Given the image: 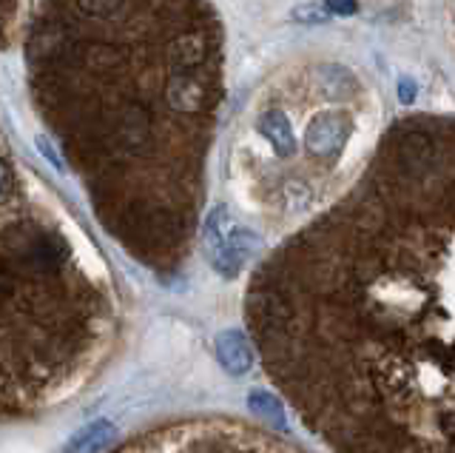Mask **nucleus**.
Wrapping results in <instances>:
<instances>
[{"mask_svg": "<svg viewBox=\"0 0 455 453\" xmlns=\"http://www.w3.org/2000/svg\"><path fill=\"white\" fill-rule=\"evenodd\" d=\"M205 248L213 271L234 279L259 248V237L236 225L225 206H217L205 220Z\"/></svg>", "mask_w": 455, "mask_h": 453, "instance_id": "nucleus-1", "label": "nucleus"}, {"mask_svg": "<svg viewBox=\"0 0 455 453\" xmlns=\"http://www.w3.org/2000/svg\"><path fill=\"white\" fill-rule=\"evenodd\" d=\"M350 137V117L345 111H324L307 123L305 149L319 160H336Z\"/></svg>", "mask_w": 455, "mask_h": 453, "instance_id": "nucleus-2", "label": "nucleus"}, {"mask_svg": "<svg viewBox=\"0 0 455 453\" xmlns=\"http://www.w3.org/2000/svg\"><path fill=\"white\" fill-rule=\"evenodd\" d=\"M217 360L228 374L242 376V374L251 371L253 353L245 343V336H242L239 331H225L217 336Z\"/></svg>", "mask_w": 455, "mask_h": 453, "instance_id": "nucleus-3", "label": "nucleus"}, {"mask_svg": "<svg viewBox=\"0 0 455 453\" xmlns=\"http://www.w3.org/2000/svg\"><path fill=\"white\" fill-rule=\"evenodd\" d=\"M114 439H117V425L111 419H97L68 439L66 453H103Z\"/></svg>", "mask_w": 455, "mask_h": 453, "instance_id": "nucleus-4", "label": "nucleus"}, {"mask_svg": "<svg viewBox=\"0 0 455 453\" xmlns=\"http://www.w3.org/2000/svg\"><path fill=\"white\" fill-rule=\"evenodd\" d=\"M256 129H259L262 137H267V143L274 146L279 158H293L296 154V137L291 129V120L282 111H265L259 123H256Z\"/></svg>", "mask_w": 455, "mask_h": 453, "instance_id": "nucleus-5", "label": "nucleus"}, {"mask_svg": "<svg viewBox=\"0 0 455 453\" xmlns=\"http://www.w3.org/2000/svg\"><path fill=\"white\" fill-rule=\"evenodd\" d=\"M251 410L259 419L270 422V425H284V410H282V402L276 400L274 393H267V391H251Z\"/></svg>", "mask_w": 455, "mask_h": 453, "instance_id": "nucleus-6", "label": "nucleus"}, {"mask_svg": "<svg viewBox=\"0 0 455 453\" xmlns=\"http://www.w3.org/2000/svg\"><path fill=\"white\" fill-rule=\"evenodd\" d=\"M128 0H77L80 15L92 20H111L114 15H120Z\"/></svg>", "mask_w": 455, "mask_h": 453, "instance_id": "nucleus-7", "label": "nucleus"}, {"mask_svg": "<svg viewBox=\"0 0 455 453\" xmlns=\"http://www.w3.org/2000/svg\"><path fill=\"white\" fill-rule=\"evenodd\" d=\"M331 18V12H327L322 4H307V6H299L293 9V20H302V23H324Z\"/></svg>", "mask_w": 455, "mask_h": 453, "instance_id": "nucleus-8", "label": "nucleus"}, {"mask_svg": "<svg viewBox=\"0 0 455 453\" xmlns=\"http://www.w3.org/2000/svg\"><path fill=\"white\" fill-rule=\"evenodd\" d=\"M322 6L331 15H355L359 12V0H322Z\"/></svg>", "mask_w": 455, "mask_h": 453, "instance_id": "nucleus-9", "label": "nucleus"}, {"mask_svg": "<svg viewBox=\"0 0 455 453\" xmlns=\"http://www.w3.org/2000/svg\"><path fill=\"white\" fill-rule=\"evenodd\" d=\"M9 194H12V172H9V166L0 160V203H4Z\"/></svg>", "mask_w": 455, "mask_h": 453, "instance_id": "nucleus-10", "label": "nucleus"}, {"mask_svg": "<svg viewBox=\"0 0 455 453\" xmlns=\"http://www.w3.org/2000/svg\"><path fill=\"white\" fill-rule=\"evenodd\" d=\"M37 149H40V154H43V158H49V160H52V166H57V168H63V166H60V160H57V154H54V149L49 146V140H43V137H40V140H37Z\"/></svg>", "mask_w": 455, "mask_h": 453, "instance_id": "nucleus-11", "label": "nucleus"}, {"mask_svg": "<svg viewBox=\"0 0 455 453\" xmlns=\"http://www.w3.org/2000/svg\"><path fill=\"white\" fill-rule=\"evenodd\" d=\"M398 94H402V103H412V97H416V86H412L410 80H402V83H398Z\"/></svg>", "mask_w": 455, "mask_h": 453, "instance_id": "nucleus-12", "label": "nucleus"}]
</instances>
